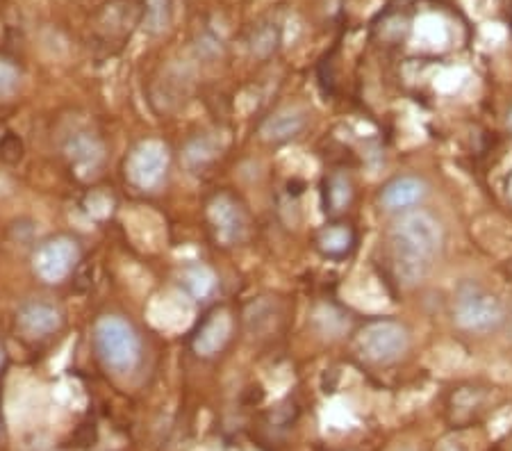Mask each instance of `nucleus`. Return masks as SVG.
I'll return each mask as SVG.
<instances>
[{"label": "nucleus", "mask_w": 512, "mask_h": 451, "mask_svg": "<svg viewBox=\"0 0 512 451\" xmlns=\"http://www.w3.org/2000/svg\"><path fill=\"white\" fill-rule=\"evenodd\" d=\"M396 276L403 285H417L431 272L444 244L440 221L426 210H406L390 233Z\"/></svg>", "instance_id": "f257e3e1"}, {"label": "nucleus", "mask_w": 512, "mask_h": 451, "mask_svg": "<svg viewBox=\"0 0 512 451\" xmlns=\"http://www.w3.org/2000/svg\"><path fill=\"white\" fill-rule=\"evenodd\" d=\"M94 347L101 363L114 374H130L142 363V338L119 315H105L94 326Z\"/></svg>", "instance_id": "f03ea898"}, {"label": "nucleus", "mask_w": 512, "mask_h": 451, "mask_svg": "<svg viewBox=\"0 0 512 451\" xmlns=\"http://www.w3.org/2000/svg\"><path fill=\"white\" fill-rule=\"evenodd\" d=\"M453 319L467 333L487 335L499 331L506 322V306L497 294L487 292L476 283H465L458 287L453 299Z\"/></svg>", "instance_id": "7ed1b4c3"}, {"label": "nucleus", "mask_w": 512, "mask_h": 451, "mask_svg": "<svg viewBox=\"0 0 512 451\" xmlns=\"http://www.w3.org/2000/svg\"><path fill=\"white\" fill-rule=\"evenodd\" d=\"M410 349L408 328L394 319H376L358 333V351L362 358L376 365H390L401 360Z\"/></svg>", "instance_id": "20e7f679"}, {"label": "nucleus", "mask_w": 512, "mask_h": 451, "mask_svg": "<svg viewBox=\"0 0 512 451\" xmlns=\"http://www.w3.org/2000/svg\"><path fill=\"white\" fill-rule=\"evenodd\" d=\"M169 149L167 144L158 142V139H148L142 142L135 151L128 155L126 162V176L139 190L153 192L164 183L169 171Z\"/></svg>", "instance_id": "39448f33"}, {"label": "nucleus", "mask_w": 512, "mask_h": 451, "mask_svg": "<svg viewBox=\"0 0 512 451\" xmlns=\"http://www.w3.org/2000/svg\"><path fill=\"white\" fill-rule=\"evenodd\" d=\"M80 260V249L71 237H53L39 246L32 258V267L35 274L44 283H62L73 269H76Z\"/></svg>", "instance_id": "423d86ee"}, {"label": "nucleus", "mask_w": 512, "mask_h": 451, "mask_svg": "<svg viewBox=\"0 0 512 451\" xmlns=\"http://www.w3.org/2000/svg\"><path fill=\"white\" fill-rule=\"evenodd\" d=\"M16 324L23 333L32 340H41L60 331L62 326V315L53 303L46 301H30L19 310V317H16Z\"/></svg>", "instance_id": "0eeeda50"}, {"label": "nucleus", "mask_w": 512, "mask_h": 451, "mask_svg": "<svg viewBox=\"0 0 512 451\" xmlns=\"http://www.w3.org/2000/svg\"><path fill=\"white\" fill-rule=\"evenodd\" d=\"M210 221L214 233L221 242L226 244H235L244 237L246 233V217L239 205L228 199V196H217L210 203Z\"/></svg>", "instance_id": "6e6552de"}, {"label": "nucleus", "mask_w": 512, "mask_h": 451, "mask_svg": "<svg viewBox=\"0 0 512 451\" xmlns=\"http://www.w3.org/2000/svg\"><path fill=\"white\" fill-rule=\"evenodd\" d=\"M426 194L428 185L419 176H399L383 187L381 205L390 212H406L424 201Z\"/></svg>", "instance_id": "1a4fd4ad"}, {"label": "nucleus", "mask_w": 512, "mask_h": 451, "mask_svg": "<svg viewBox=\"0 0 512 451\" xmlns=\"http://www.w3.org/2000/svg\"><path fill=\"white\" fill-rule=\"evenodd\" d=\"M148 315H151V322L158 328L173 331V328H183L189 322V317H192V306H189L185 294L169 292L151 303Z\"/></svg>", "instance_id": "9d476101"}, {"label": "nucleus", "mask_w": 512, "mask_h": 451, "mask_svg": "<svg viewBox=\"0 0 512 451\" xmlns=\"http://www.w3.org/2000/svg\"><path fill=\"white\" fill-rule=\"evenodd\" d=\"M230 331H233L230 315L224 313V310H221V313H212L208 319H205L201 331H198L194 338L196 354H201V356L219 354L230 338Z\"/></svg>", "instance_id": "9b49d317"}, {"label": "nucleus", "mask_w": 512, "mask_h": 451, "mask_svg": "<svg viewBox=\"0 0 512 451\" xmlns=\"http://www.w3.org/2000/svg\"><path fill=\"white\" fill-rule=\"evenodd\" d=\"M305 126H308V119H305V112L296 110V108H289L274 114V117H269L267 121L262 123V137L267 139V142H289V139H294L296 135H301Z\"/></svg>", "instance_id": "f8f14e48"}, {"label": "nucleus", "mask_w": 512, "mask_h": 451, "mask_svg": "<svg viewBox=\"0 0 512 451\" xmlns=\"http://www.w3.org/2000/svg\"><path fill=\"white\" fill-rule=\"evenodd\" d=\"M183 283L189 297L196 301L210 299L212 294L217 292V276H214L212 269L205 265L187 267L183 272Z\"/></svg>", "instance_id": "ddd939ff"}, {"label": "nucleus", "mask_w": 512, "mask_h": 451, "mask_svg": "<svg viewBox=\"0 0 512 451\" xmlns=\"http://www.w3.org/2000/svg\"><path fill=\"white\" fill-rule=\"evenodd\" d=\"M353 242V233L346 226H330L319 235V249L333 258L349 253L353 249Z\"/></svg>", "instance_id": "4468645a"}, {"label": "nucleus", "mask_w": 512, "mask_h": 451, "mask_svg": "<svg viewBox=\"0 0 512 451\" xmlns=\"http://www.w3.org/2000/svg\"><path fill=\"white\" fill-rule=\"evenodd\" d=\"M353 187L349 176L333 174L326 180V205L330 212H342L351 203Z\"/></svg>", "instance_id": "2eb2a0df"}, {"label": "nucleus", "mask_w": 512, "mask_h": 451, "mask_svg": "<svg viewBox=\"0 0 512 451\" xmlns=\"http://www.w3.org/2000/svg\"><path fill=\"white\" fill-rule=\"evenodd\" d=\"M21 69L12 60L0 55V101H10L21 89Z\"/></svg>", "instance_id": "dca6fc26"}, {"label": "nucleus", "mask_w": 512, "mask_h": 451, "mask_svg": "<svg viewBox=\"0 0 512 451\" xmlns=\"http://www.w3.org/2000/svg\"><path fill=\"white\" fill-rule=\"evenodd\" d=\"M71 158L78 162V167H82V164H89V167L96 169V164L103 158V149L98 146L96 139L78 137L76 142L71 144Z\"/></svg>", "instance_id": "f3484780"}, {"label": "nucleus", "mask_w": 512, "mask_h": 451, "mask_svg": "<svg viewBox=\"0 0 512 451\" xmlns=\"http://www.w3.org/2000/svg\"><path fill=\"white\" fill-rule=\"evenodd\" d=\"M217 155V146L212 144V139H196L187 146L185 160L189 167H203L205 162H210Z\"/></svg>", "instance_id": "a211bd4d"}, {"label": "nucleus", "mask_w": 512, "mask_h": 451, "mask_svg": "<svg viewBox=\"0 0 512 451\" xmlns=\"http://www.w3.org/2000/svg\"><path fill=\"white\" fill-rule=\"evenodd\" d=\"M169 0H146V16H148V28L153 32H162L169 23Z\"/></svg>", "instance_id": "6ab92c4d"}, {"label": "nucleus", "mask_w": 512, "mask_h": 451, "mask_svg": "<svg viewBox=\"0 0 512 451\" xmlns=\"http://www.w3.org/2000/svg\"><path fill=\"white\" fill-rule=\"evenodd\" d=\"M267 46V53H271L276 48V32L274 30H260L258 35L253 37V51L260 53V48Z\"/></svg>", "instance_id": "aec40b11"}, {"label": "nucleus", "mask_w": 512, "mask_h": 451, "mask_svg": "<svg viewBox=\"0 0 512 451\" xmlns=\"http://www.w3.org/2000/svg\"><path fill=\"white\" fill-rule=\"evenodd\" d=\"M506 194H508V201L512 203V171H510V176H508V185H506Z\"/></svg>", "instance_id": "412c9836"}, {"label": "nucleus", "mask_w": 512, "mask_h": 451, "mask_svg": "<svg viewBox=\"0 0 512 451\" xmlns=\"http://www.w3.org/2000/svg\"><path fill=\"white\" fill-rule=\"evenodd\" d=\"M508 128H510V130H512V110H510V112H508Z\"/></svg>", "instance_id": "4be33fe9"}, {"label": "nucleus", "mask_w": 512, "mask_h": 451, "mask_svg": "<svg viewBox=\"0 0 512 451\" xmlns=\"http://www.w3.org/2000/svg\"><path fill=\"white\" fill-rule=\"evenodd\" d=\"M3 360H5V354H3V349H0V367H3Z\"/></svg>", "instance_id": "5701e85b"}]
</instances>
